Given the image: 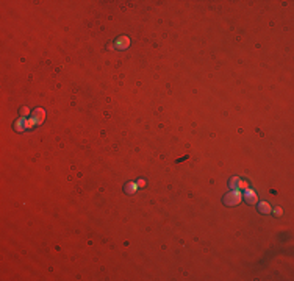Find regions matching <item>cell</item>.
Returning <instances> with one entry per match:
<instances>
[{
    "label": "cell",
    "instance_id": "1",
    "mask_svg": "<svg viewBox=\"0 0 294 281\" xmlns=\"http://www.w3.org/2000/svg\"><path fill=\"white\" fill-rule=\"evenodd\" d=\"M241 202V192L238 191V189H233L232 192H228L227 195L224 197V203L228 206H233V205H238V203Z\"/></svg>",
    "mask_w": 294,
    "mask_h": 281
},
{
    "label": "cell",
    "instance_id": "2",
    "mask_svg": "<svg viewBox=\"0 0 294 281\" xmlns=\"http://www.w3.org/2000/svg\"><path fill=\"white\" fill-rule=\"evenodd\" d=\"M246 202L250 203V205H255L257 202H258V197H257V194L252 191V189H246Z\"/></svg>",
    "mask_w": 294,
    "mask_h": 281
},
{
    "label": "cell",
    "instance_id": "3",
    "mask_svg": "<svg viewBox=\"0 0 294 281\" xmlns=\"http://www.w3.org/2000/svg\"><path fill=\"white\" fill-rule=\"evenodd\" d=\"M128 44H130V41H128L127 36H124V38H119V39H117V42H116L117 48H127Z\"/></svg>",
    "mask_w": 294,
    "mask_h": 281
},
{
    "label": "cell",
    "instance_id": "4",
    "mask_svg": "<svg viewBox=\"0 0 294 281\" xmlns=\"http://www.w3.org/2000/svg\"><path fill=\"white\" fill-rule=\"evenodd\" d=\"M258 209H260V212H263V214H269V212H272V209H271V206H269V203H266V202L260 203Z\"/></svg>",
    "mask_w": 294,
    "mask_h": 281
},
{
    "label": "cell",
    "instance_id": "5",
    "mask_svg": "<svg viewBox=\"0 0 294 281\" xmlns=\"http://www.w3.org/2000/svg\"><path fill=\"white\" fill-rule=\"evenodd\" d=\"M33 117L36 119V122H38V124H41V122L44 120V110H36L35 114H33Z\"/></svg>",
    "mask_w": 294,
    "mask_h": 281
},
{
    "label": "cell",
    "instance_id": "6",
    "mask_svg": "<svg viewBox=\"0 0 294 281\" xmlns=\"http://www.w3.org/2000/svg\"><path fill=\"white\" fill-rule=\"evenodd\" d=\"M136 189H138V184H135V183H128L127 186H125V191H127V194H135V192H136Z\"/></svg>",
    "mask_w": 294,
    "mask_h": 281
},
{
    "label": "cell",
    "instance_id": "7",
    "mask_svg": "<svg viewBox=\"0 0 294 281\" xmlns=\"http://www.w3.org/2000/svg\"><path fill=\"white\" fill-rule=\"evenodd\" d=\"M25 122H27L25 119H19V120H17V122H16V125H14V126H16V130H17V131L25 130Z\"/></svg>",
    "mask_w": 294,
    "mask_h": 281
},
{
    "label": "cell",
    "instance_id": "8",
    "mask_svg": "<svg viewBox=\"0 0 294 281\" xmlns=\"http://www.w3.org/2000/svg\"><path fill=\"white\" fill-rule=\"evenodd\" d=\"M236 189H238V191H246V189H249V183H247V181H244V180H239Z\"/></svg>",
    "mask_w": 294,
    "mask_h": 281
},
{
    "label": "cell",
    "instance_id": "9",
    "mask_svg": "<svg viewBox=\"0 0 294 281\" xmlns=\"http://www.w3.org/2000/svg\"><path fill=\"white\" fill-rule=\"evenodd\" d=\"M238 183H239V178H238V176H233V178L230 180L228 186H230L232 189H236V188H238Z\"/></svg>",
    "mask_w": 294,
    "mask_h": 281
},
{
    "label": "cell",
    "instance_id": "10",
    "mask_svg": "<svg viewBox=\"0 0 294 281\" xmlns=\"http://www.w3.org/2000/svg\"><path fill=\"white\" fill-rule=\"evenodd\" d=\"M20 114L27 116V114H28V110H27V108H22V110H20Z\"/></svg>",
    "mask_w": 294,
    "mask_h": 281
},
{
    "label": "cell",
    "instance_id": "11",
    "mask_svg": "<svg viewBox=\"0 0 294 281\" xmlns=\"http://www.w3.org/2000/svg\"><path fill=\"white\" fill-rule=\"evenodd\" d=\"M275 214H277V216H280V214H282V209H280V208H275Z\"/></svg>",
    "mask_w": 294,
    "mask_h": 281
},
{
    "label": "cell",
    "instance_id": "12",
    "mask_svg": "<svg viewBox=\"0 0 294 281\" xmlns=\"http://www.w3.org/2000/svg\"><path fill=\"white\" fill-rule=\"evenodd\" d=\"M144 184H146V181H144V180H139L138 181V186H144Z\"/></svg>",
    "mask_w": 294,
    "mask_h": 281
}]
</instances>
